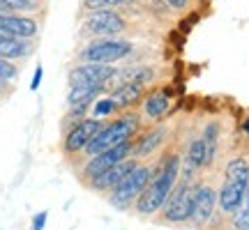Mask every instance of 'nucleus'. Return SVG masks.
I'll return each instance as SVG.
<instances>
[{
  "instance_id": "f257e3e1",
  "label": "nucleus",
  "mask_w": 249,
  "mask_h": 230,
  "mask_svg": "<svg viewBox=\"0 0 249 230\" xmlns=\"http://www.w3.org/2000/svg\"><path fill=\"white\" fill-rule=\"evenodd\" d=\"M178 173H180V157L178 154H169L166 161L161 164V168L157 170V175L150 177V182L145 184V189L134 200L139 214H155L160 207H164L166 198L171 196L173 186H176Z\"/></svg>"
},
{
  "instance_id": "f03ea898",
  "label": "nucleus",
  "mask_w": 249,
  "mask_h": 230,
  "mask_svg": "<svg viewBox=\"0 0 249 230\" xmlns=\"http://www.w3.org/2000/svg\"><path fill=\"white\" fill-rule=\"evenodd\" d=\"M136 131H139V117H136V115H123L120 120L107 124V127H102V129L90 138V143L83 148V150L95 157V154L108 150V148H113L118 143L129 141Z\"/></svg>"
},
{
  "instance_id": "7ed1b4c3",
  "label": "nucleus",
  "mask_w": 249,
  "mask_h": 230,
  "mask_svg": "<svg viewBox=\"0 0 249 230\" xmlns=\"http://www.w3.org/2000/svg\"><path fill=\"white\" fill-rule=\"evenodd\" d=\"M148 182H150V170L145 168V166H136V168L129 170V173L113 186V198H111V203L116 205V207H120V210H124L132 200L139 198V194L145 189Z\"/></svg>"
},
{
  "instance_id": "20e7f679",
  "label": "nucleus",
  "mask_w": 249,
  "mask_h": 230,
  "mask_svg": "<svg viewBox=\"0 0 249 230\" xmlns=\"http://www.w3.org/2000/svg\"><path fill=\"white\" fill-rule=\"evenodd\" d=\"M129 53H132V44H127V42H120V39H97V42L88 44L81 51V60L111 65L116 60H123L124 55Z\"/></svg>"
},
{
  "instance_id": "39448f33",
  "label": "nucleus",
  "mask_w": 249,
  "mask_h": 230,
  "mask_svg": "<svg viewBox=\"0 0 249 230\" xmlns=\"http://www.w3.org/2000/svg\"><path fill=\"white\" fill-rule=\"evenodd\" d=\"M124 30V18L113 9H95L81 26V33L88 37H111Z\"/></svg>"
},
{
  "instance_id": "423d86ee",
  "label": "nucleus",
  "mask_w": 249,
  "mask_h": 230,
  "mask_svg": "<svg viewBox=\"0 0 249 230\" xmlns=\"http://www.w3.org/2000/svg\"><path fill=\"white\" fill-rule=\"evenodd\" d=\"M194 194L196 189L189 182L185 184H180L176 191H171V196L166 198V210H164V216H166V221L171 223H182L189 219V214H192V203H194Z\"/></svg>"
},
{
  "instance_id": "0eeeda50",
  "label": "nucleus",
  "mask_w": 249,
  "mask_h": 230,
  "mask_svg": "<svg viewBox=\"0 0 249 230\" xmlns=\"http://www.w3.org/2000/svg\"><path fill=\"white\" fill-rule=\"evenodd\" d=\"M132 150H134V143H132V138H129V141H123V143H118V145H113V148H108V150L99 152V154L92 157V161H90L88 166H86V175H88L90 180L102 175V173L108 170L111 166H116V164H120L123 159H127V154Z\"/></svg>"
},
{
  "instance_id": "6e6552de",
  "label": "nucleus",
  "mask_w": 249,
  "mask_h": 230,
  "mask_svg": "<svg viewBox=\"0 0 249 230\" xmlns=\"http://www.w3.org/2000/svg\"><path fill=\"white\" fill-rule=\"evenodd\" d=\"M0 35L30 39L37 35V21L30 16H14L7 12H0Z\"/></svg>"
},
{
  "instance_id": "1a4fd4ad",
  "label": "nucleus",
  "mask_w": 249,
  "mask_h": 230,
  "mask_svg": "<svg viewBox=\"0 0 249 230\" xmlns=\"http://www.w3.org/2000/svg\"><path fill=\"white\" fill-rule=\"evenodd\" d=\"M214 205H217V194L214 189L210 186H196V194H194V203H192V214L189 219L194 221V226H205L210 221V216L214 212Z\"/></svg>"
},
{
  "instance_id": "9d476101",
  "label": "nucleus",
  "mask_w": 249,
  "mask_h": 230,
  "mask_svg": "<svg viewBox=\"0 0 249 230\" xmlns=\"http://www.w3.org/2000/svg\"><path fill=\"white\" fill-rule=\"evenodd\" d=\"M116 74V67L111 65H102V62H86V65H79L74 67L70 74V81L71 83H95V85H104L111 76Z\"/></svg>"
},
{
  "instance_id": "9b49d317",
  "label": "nucleus",
  "mask_w": 249,
  "mask_h": 230,
  "mask_svg": "<svg viewBox=\"0 0 249 230\" xmlns=\"http://www.w3.org/2000/svg\"><path fill=\"white\" fill-rule=\"evenodd\" d=\"M102 127H104V124L99 122L97 117H92V120H79V122L71 127V131L67 133V138H65V150L67 152L83 150L90 143V138H92Z\"/></svg>"
},
{
  "instance_id": "f8f14e48",
  "label": "nucleus",
  "mask_w": 249,
  "mask_h": 230,
  "mask_svg": "<svg viewBox=\"0 0 249 230\" xmlns=\"http://www.w3.org/2000/svg\"><path fill=\"white\" fill-rule=\"evenodd\" d=\"M247 186H249V182H240V180L226 177L222 191H219V196H217L219 207H222L224 212L231 214V212H238V210H240L242 200H245V194H247Z\"/></svg>"
},
{
  "instance_id": "ddd939ff",
  "label": "nucleus",
  "mask_w": 249,
  "mask_h": 230,
  "mask_svg": "<svg viewBox=\"0 0 249 230\" xmlns=\"http://www.w3.org/2000/svg\"><path fill=\"white\" fill-rule=\"evenodd\" d=\"M136 168V161H127L123 159L120 164H116V166H111L108 170H104L102 175L92 177V189H97V191H107V189H113V186L123 180L129 170Z\"/></svg>"
},
{
  "instance_id": "4468645a",
  "label": "nucleus",
  "mask_w": 249,
  "mask_h": 230,
  "mask_svg": "<svg viewBox=\"0 0 249 230\" xmlns=\"http://www.w3.org/2000/svg\"><path fill=\"white\" fill-rule=\"evenodd\" d=\"M143 90H145L143 83H123L111 92V99H113L116 108H127L143 97Z\"/></svg>"
},
{
  "instance_id": "2eb2a0df",
  "label": "nucleus",
  "mask_w": 249,
  "mask_h": 230,
  "mask_svg": "<svg viewBox=\"0 0 249 230\" xmlns=\"http://www.w3.org/2000/svg\"><path fill=\"white\" fill-rule=\"evenodd\" d=\"M102 88L95 85V83H71V90L70 95H67V101H70L71 106H79V104H90L92 99L97 97Z\"/></svg>"
},
{
  "instance_id": "dca6fc26",
  "label": "nucleus",
  "mask_w": 249,
  "mask_h": 230,
  "mask_svg": "<svg viewBox=\"0 0 249 230\" xmlns=\"http://www.w3.org/2000/svg\"><path fill=\"white\" fill-rule=\"evenodd\" d=\"M169 106H171L169 92H164V90H155V92H150V95L145 97L143 111H145V115H148V117L157 120V117H161V115L169 111Z\"/></svg>"
},
{
  "instance_id": "f3484780",
  "label": "nucleus",
  "mask_w": 249,
  "mask_h": 230,
  "mask_svg": "<svg viewBox=\"0 0 249 230\" xmlns=\"http://www.w3.org/2000/svg\"><path fill=\"white\" fill-rule=\"evenodd\" d=\"M28 53V46L18 37H0V58H23Z\"/></svg>"
},
{
  "instance_id": "a211bd4d",
  "label": "nucleus",
  "mask_w": 249,
  "mask_h": 230,
  "mask_svg": "<svg viewBox=\"0 0 249 230\" xmlns=\"http://www.w3.org/2000/svg\"><path fill=\"white\" fill-rule=\"evenodd\" d=\"M161 141H164V129H155V131H150L148 136H143L141 143H139V145H134L136 157H148L150 152H155L157 148H160Z\"/></svg>"
},
{
  "instance_id": "6ab92c4d",
  "label": "nucleus",
  "mask_w": 249,
  "mask_h": 230,
  "mask_svg": "<svg viewBox=\"0 0 249 230\" xmlns=\"http://www.w3.org/2000/svg\"><path fill=\"white\" fill-rule=\"evenodd\" d=\"M187 164H189L192 168H201V166H205V164H208L203 138H196V141H192V145H189V154H187Z\"/></svg>"
},
{
  "instance_id": "aec40b11",
  "label": "nucleus",
  "mask_w": 249,
  "mask_h": 230,
  "mask_svg": "<svg viewBox=\"0 0 249 230\" xmlns=\"http://www.w3.org/2000/svg\"><path fill=\"white\" fill-rule=\"evenodd\" d=\"M217 138H219V124L210 122L203 131V143H205V157H208V164L214 159V150H217Z\"/></svg>"
},
{
  "instance_id": "412c9836",
  "label": "nucleus",
  "mask_w": 249,
  "mask_h": 230,
  "mask_svg": "<svg viewBox=\"0 0 249 230\" xmlns=\"http://www.w3.org/2000/svg\"><path fill=\"white\" fill-rule=\"evenodd\" d=\"M226 177L240 180V182H249V164L245 159L229 161V166H226Z\"/></svg>"
},
{
  "instance_id": "4be33fe9",
  "label": "nucleus",
  "mask_w": 249,
  "mask_h": 230,
  "mask_svg": "<svg viewBox=\"0 0 249 230\" xmlns=\"http://www.w3.org/2000/svg\"><path fill=\"white\" fill-rule=\"evenodd\" d=\"M132 0H86V7L90 9H111L118 7V5H127Z\"/></svg>"
},
{
  "instance_id": "5701e85b",
  "label": "nucleus",
  "mask_w": 249,
  "mask_h": 230,
  "mask_svg": "<svg viewBox=\"0 0 249 230\" xmlns=\"http://www.w3.org/2000/svg\"><path fill=\"white\" fill-rule=\"evenodd\" d=\"M116 111V104H113V99H99L97 104H95V108H92V113H95V117H102V115H111Z\"/></svg>"
},
{
  "instance_id": "b1692460",
  "label": "nucleus",
  "mask_w": 249,
  "mask_h": 230,
  "mask_svg": "<svg viewBox=\"0 0 249 230\" xmlns=\"http://www.w3.org/2000/svg\"><path fill=\"white\" fill-rule=\"evenodd\" d=\"M233 228L235 230H249V207L247 205L233 216Z\"/></svg>"
},
{
  "instance_id": "393cba45",
  "label": "nucleus",
  "mask_w": 249,
  "mask_h": 230,
  "mask_svg": "<svg viewBox=\"0 0 249 230\" xmlns=\"http://www.w3.org/2000/svg\"><path fill=\"white\" fill-rule=\"evenodd\" d=\"M17 76V67L14 65H9L5 58H0V81H9Z\"/></svg>"
},
{
  "instance_id": "a878e982",
  "label": "nucleus",
  "mask_w": 249,
  "mask_h": 230,
  "mask_svg": "<svg viewBox=\"0 0 249 230\" xmlns=\"http://www.w3.org/2000/svg\"><path fill=\"white\" fill-rule=\"evenodd\" d=\"M46 216H49V214H46V212H39V214H37L35 219H33V230H44Z\"/></svg>"
},
{
  "instance_id": "bb28decb",
  "label": "nucleus",
  "mask_w": 249,
  "mask_h": 230,
  "mask_svg": "<svg viewBox=\"0 0 249 230\" xmlns=\"http://www.w3.org/2000/svg\"><path fill=\"white\" fill-rule=\"evenodd\" d=\"M166 5H171V7H176V9H185L187 5H189V0H164Z\"/></svg>"
},
{
  "instance_id": "cd10ccee",
  "label": "nucleus",
  "mask_w": 249,
  "mask_h": 230,
  "mask_svg": "<svg viewBox=\"0 0 249 230\" xmlns=\"http://www.w3.org/2000/svg\"><path fill=\"white\" fill-rule=\"evenodd\" d=\"M39 81H42V67H37L35 69V76H33V83H30V90L39 88Z\"/></svg>"
},
{
  "instance_id": "c85d7f7f",
  "label": "nucleus",
  "mask_w": 249,
  "mask_h": 230,
  "mask_svg": "<svg viewBox=\"0 0 249 230\" xmlns=\"http://www.w3.org/2000/svg\"><path fill=\"white\" fill-rule=\"evenodd\" d=\"M242 203H245V205L249 207V186H247V194H245V200H242Z\"/></svg>"
},
{
  "instance_id": "c756f323",
  "label": "nucleus",
  "mask_w": 249,
  "mask_h": 230,
  "mask_svg": "<svg viewBox=\"0 0 249 230\" xmlns=\"http://www.w3.org/2000/svg\"><path fill=\"white\" fill-rule=\"evenodd\" d=\"M245 131L249 133V120H247V122H245Z\"/></svg>"
},
{
  "instance_id": "7c9ffc66",
  "label": "nucleus",
  "mask_w": 249,
  "mask_h": 230,
  "mask_svg": "<svg viewBox=\"0 0 249 230\" xmlns=\"http://www.w3.org/2000/svg\"><path fill=\"white\" fill-rule=\"evenodd\" d=\"M0 12H2V9H0Z\"/></svg>"
},
{
  "instance_id": "2f4dec72",
  "label": "nucleus",
  "mask_w": 249,
  "mask_h": 230,
  "mask_svg": "<svg viewBox=\"0 0 249 230\" xmlns=\"http://www.w3.org/2000/svg\"><path fill=\"white\" fill-rule=\"evenodd\" d=\"M0 37H2V35H0Z\"/></svg>"
}]
</instances>
